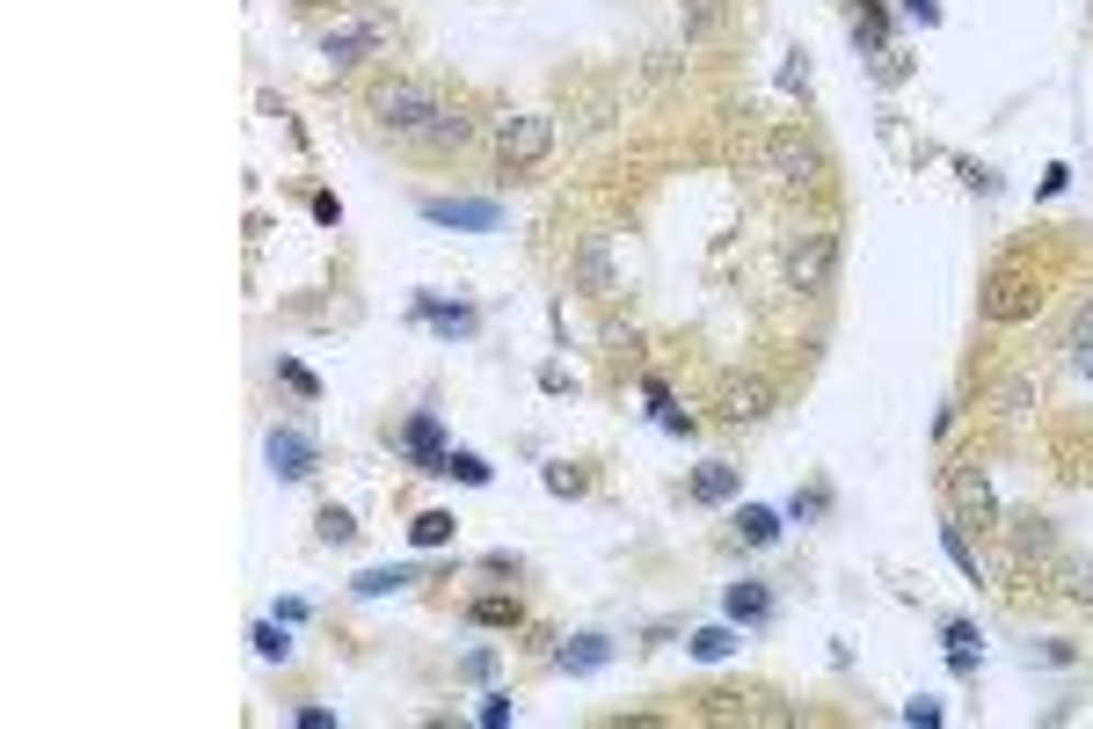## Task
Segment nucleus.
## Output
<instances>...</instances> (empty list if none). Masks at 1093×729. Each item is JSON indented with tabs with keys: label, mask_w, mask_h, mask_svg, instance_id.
<instances>
[{
	"label": "nucleus",
	"mask_w": 1093,
	"mask_h": 729,
	"mask_svg": "<svg viewBox=\"0 0 1093 729\" xmlns=\"http://www.w3.org/2000/svg\"><path fill=\"white\" fill-rule=\"evenodd\" d=\"M372 124H380L386 139H402V146H466V132H474L446 88L438 81H408V74L402 81H386V88H372Z\"/></svg>",
	"instance_id": "obj_1"
},
{
	"label": "nucleus",
	"mask_w": 1093,
	"mask_h": 729,
	"mask_svg": "<svg viewBox=\"0 0 1093 729\" xmlns=\"http://www.w3.org/2000/svg\"><path fill=\"white\" fill-rule=\"evenodd\" d=\"M977 314H984V322H999V328L1035 322V314H1043V278H1035V270H1021V263H999L992 278H984V292H977Z\"/></svg>",
	"instance_id": "obj_2"
},
{
	"label": "nucleus",
	"mask_w": 1093,
	"mask_h": 729,
	"mask_svg": "<svg viewBox=\"0 0 1093 729\" xmlns=\"http://www.w3.org/2000/svg\"><path fill=\"white\" fill-rule=\"evenodd\" d=\"M386 44H394V15H386V8H358V15H343L322 37V59L328 66H364V59H380Z\"/></svg>",
	"instance_id": "obj_3"
},
{
	"label": "nucleus",
	"mask_w": 1093,
	"mask_h": 729,
	"mask_svg": "<svg viewBox=\"0 0 1093 729\" xmlns=\"http://www.w3.org/2000/svg\"><path fill=\"white\" fill-rule=\"evenodd\" d=\"M546 154H554V117H546V110H518V117L496 124V168H504V176H526Z\"/></svg>",
	"instance_id": "obj_4"
},
{
	"label": "nucleus",
	"mask_w": 1093,
	"mask_h": 729,
	"mask_svg": "<svg viewBox=\"0 0 1093 729\" xmlns=\"http://www.w3.org/2000/svg\"><path fill=\"white\" fill-rule=\"evenodd\" d=\"M788 292H802V300H816V292H831V278H838V234L831 226H816V234H795L788 242Z\"/></svg>",
	"instance_id": "obj_5"
},
{
	"label": "nucleus",
	"mask_w": 1093,
	"mask_h": 729,
	"mask_svg": "<svg viewBox=\"0 0 1093 729\" xmlns=\"http://www.w3.org/2000/svg\"><path fill=\"white\" fill-rule=\"evenodd\" d=\"M766 176H773V190L802 198V190L824 182V154H816V139H802V132H773L766 139Z\"/></svg>",
	"instance_id": "obj_6"
},
{
	"label": "nucleus",
	"mask_w": 1093,
	"mask_h": 729,
	"mask_svg": "<svg viewBox=\"0 0 1093 729\" xmlns=\"http://www.w3.org/2000/svg\"><path fill=\"white\" fill-rule=\"evenodd\" d=\"M948 496H955V518H962V526H999V496H992V474H984V467H955Z\"/></svg>",
	"instance_id": "obj_7"
},
{
	"label": "nucleus",
	"mask_w": 1093,
	"mask_h": 729,
	"mask_svg": "<svg viewBox=\"0 0 1093 729\" xmlns=\"http://www.w3.org/2000/svg\"><path fill=\"white\" fill-rule=\"evenodd\" d=\"M424 220L430 226H460V234H496L504 212H496V198H430Z\"/></svg>",
	"instance_id": "obj_8"
},
{
	"label": "nucleus",
	"mask_w": 1093,
	"mask_h": 729,
	"mask_svg": "<svg viewBox=\"0 0 1093 729\" xmlns=\"http://www.w3.org/2000/svg\"><path fill=\"white\" fill-rule=\"evenodd\" d=\"M576 284L590 300H612L620 292V270H612V234H584L576 242Z\"/></svg>",
	"instance_id": "obj_9"
},
{
	"label": "nucleus",
	"mask_w": 1093,
	"mask_h": 729,
	"mask_svg": "<svg viewBox=\"0 0 1093 729\" xmlns=\"http://www.w3.org/2000/svg\"><path fill=\"white\" fill-rule=\"evenodd\" d=\"M314 460H322V452H314L306 430H270V474H278V482H306Z\"/></svg>",
	"instance_id": "obj_10"
},
{
	"label": "nucleus",
	"mask_w": 1093,
	"mask_h": 729,
	"mask_svg": "<svg viewBox=\"0 0 1093 729\" xmlns=\"http://www.w3.org/2000/svg\"><path fill=\"white\" fill-rule=\"evenodd\" d=\"M402 452L408 460H424V474H446V430H438V416H416V424L402 430Z\"/></svg>",
	"instance_id": "obj_11"
},
{
	"label": "nucleus",
	"mask_w": 1093,
	"mask_h": 729,
	"mask_svg": "<svg viewBox=\"0 0 1093 729\" xmlns=\"http://www.w3.org/2000/svg\"><path fill=\"white\" fill-rule=\"evenodd\" d=\"M736 489H744V474H736V467H729V460H708V467H692V504H729Z\"/></svg>",
	"instance_id": "obj_12"
},
{
	"label": "nucleus",
	"mask_w": 1093,
	"mask_h": 729,
	"mask_svg": "<svg viewBox=\"0 0 1093 729\" xmlns=\"http://www.w3.org/2000/svg\"><path fill=\"white\" fill-rule=\"evenodd\" d=\"M766 408H773V386H766V380H744V386H729V394H722V416H729V424H758Z\"/></svg>",
	"instance_id": "obj_13"
},
{
	"label": "nucleus",
	"mask_w": 1093,
	"mask_h": 729,
	"mask_svg": "<svg viewBox=\"0 0 1093 729\" xmlns=\"http://www.w3.org/2000/svg\"><path fill=\"white\" fill-rule=\"evenodd\" d=\"M1013 554H1021V562H1050L1057 554V526L1050 518H1013Z\"/></svg>",
	"instance_id": "obj_14"
},
{
	"label": "nucleus",
	"mask_w": 1093,
	"mask_h": 729,
	"mask_svg": "<svg viewBox=\"0 0 1093 729\" xmlns=\"http://www.w3.org/2000/svg\"><path fill=\"white\" fill-rule=\"evenodd\" d=\"M554 664H562V671H606L612 664V642H606V635H576V642H562Z\"/></svg>",
	"instance_id": "obj_15"
},
{
	"label": "nucleus",
	"mask_w": 1093,
	"mask_h": 729,
	"mask_svg": "<svg viewBox=\"0 0 1093 729\" xmlns=\"http://www.w3.org/2000/svg\"><path fill=\"white\" fill-rule=\"evenodd\" d=\"M736 540H751V547H773V540H780V511H766V504H744V511H736Z\"/></svg>",
	"instance_id": "obj_16"
},
{
	"label": "nucleus",
	"mask_w": 1093,
	"mask_h": 729,
	"mask_svg": "<svg viewBox=\"0 0 1093 729\" xmlns=\"http://www.w3.org/2000/svg\"><path fill=\"white\" fill-rule=\"evenodd\" d=\"M766 613H773V598H766V584H758V576L729 584V620H766Z\"/></svg>",
	"instance_id": "obj_17"
},
{
	"label": "nucleus",
	"mask_w": 1093,
	"mask_h": 729,
	"mask_svg": "<svg viewBox=\"0 0 1093 729\" xmlns=\"http://www.w3.org/2000/svg\"><path fill=\"white\" fill-rule=\"evenodd\" d=\"M416 314H424L438 336H466L474 328V306H438V300H416Z\"/></svg>",
	"instance_id": "obj_18"
},
{
	"label": "nucleus",
	"mask_w": 1093,
	"mask_h": 729,
	"mask_svg": "<svg viewBox=\"0 0 1093 729\" xmlns=\"http://www.w3.org/2000/svg\"><path fill=\"white\" fill-rule=\"evenodd\" d=\"M940 547H948V562L962 569V576H970V584H984V562H977V547L962 540V518H955V526H940Z\"/></svg>",
	"instance_id": "obj_19"
},
{
	"label": "nucleus",
	"mask_w": 1093,
	"mask_h": 729,
	"mask_svg": "<svg viewBox=\"0 0 1093 729\" xmlns=\"http://www.w3.org/2000/svg\"><path fill=\"white\" fill-rule=\"evenodd\" d=\"M452 532H460V518H452V511H424V518L408 526V540H416V547H446Z\"/></svg>",
	"instance_id": "obj_20"
},
{
	"label": "nucleus",
	"mask_w": 1093,
	"mask_h": 729,
	"mask_svg": "<svg viewBox=\"0 0 1093 729\" xmlns=\"http://www.w3.org/2000/svg\"><path fill=\"white\" fill-rule=\"evenodd\" d=\"M284 628H292V620H263V628L248 635V642H256V657H263V664H284V657H292V635H284Z\"/></svg>",
	"instance_id": "obj_21"
},
{
	"label": "nucleus",
	"mask_w": 1093,
	"mask_h": 729,
	"mask_svg": "<svg viewBox=\"0 0 1093 729\" xmlns=\"http://www.w3.org/2000/svg\"><path fill=\"white\" fill-rule=\"evenodd\" d=\"M1064 350H1072V358H1093V292H1086V300H1079L1072 328H1064Z\"/></svg>",
	"instance_id": "obj_22"
},
{
	"label": "nucleus",
	"mask_w": 1093,
	"mask_h": 729,
	"mask_svg": "<svg viewBox=\"0 0 1093 729\" xmlns=\"http://www.w3.org/2000/svg\"><path fill=\"white\" fill-rule=\"evenodd\" d=\"M692 657H700V664H722V657H736V635L729 628H700L692 635Z\"/></svg>",
	"instance_id": "obj_23"
},
{
	"label": "nucleus",
	"mask_w": 1093,
	"mask_h": 729,
	"mask_svg": "<svg viewBox=\"0 0 1093 729\" xmlns=\"http://www.w3.org/2000/svg\"><path fill=\"white\" fill-rule=\"evenodd\" d=\"M402 584H416V569H364L358 576L364 598H386V591H402Z\"/></svg>",
	"instance_id": "obj_24"
},
{
	"label": "nucleus",
	"mask_w": 1093,
	"mask_h": 729,
	"mask_svg": "<svg viewBox=\"0 0 1093 729\" xmlns=\"http://www.w3.org/2000/svg\"><path fill=\"white\" fill-rule=\"evenodd\" d=\"M948 664L955 671H977V628H970V620H955V628H948Z\"/></svg>",
	"instance_id": "obj_25"
},
{
	"label": "nucleus",
	"mask_w": 1093,
	"mask_h": 729,
	"mask_svg": "<svg viewBox=\"0 0 1093 729\" xmlns=\"http://www.w3.org/2000/svg\"><path fill=\"white\" fill-rule=\"evenodd\" d=\"M722 15H729V0H686V37H708Z\"/></svg>",
	"instance_id": "obj_26"
},
{
	"label": "nucleus",
	"mask_w": 1093,
	"mask_h": 729,
	"mask_svg": "<svg viewBox=\"0 0 1093 729\" xmlns=\"http://www.w3.org/2000/svg\"><path fill=\"white\" fill-rule=\"evenodd\" d=\"M474 620L482 628H518V598H474Z\"/></svg>",
	"instance_id": "obj_27"
},
{
	"label": "nucleus",
	"mask_w": 1093,
	"mask_h": 729,
	"mask_svg": "<svg viewBox=\"0 0 1093 729\" xmlns=\"http://www.w3.org/2000/svg\"><path fill=\"white\" fill-rule=\"evenodd\" d=\"M446 474H452V482H466V489H482V482H488V467L474 460V452H446Z\"/></svg>",
	"instance_id": "obj_28"
},
{
	"label": "nucleus",
	"mask_w": 1093,
	"mask_h": 729,
	"mask_svg": "<svg viewBox=\"0 0 1093 729\" xmlns=\"http://www.w3.org/2000/svg\"><path fill=\"white\" fill-rule=\"evenodd\" d=\"M853 37L868 44V52H882V37H890V22H882V8H868V15L853 22Z\"/></svg>",
	"instance_id": "obj_29"
},
{
	"label": "nucleus",
	"mask_w": 1093,
	"mask_h": 729,
	"mask_svg": "<svg viewBox=\"0 0 1093 729\" xmlns=\"http://www.w3.org/2000/svg\"><path fill=\"white\" fill-rule=\"evenodd\" d=\"M1028 402H1035V380H1006L999 386V408H1006V416H1021Z\"/></svg>",
	"instance_id": "obj_30"
},
{
	"label": "nucleus",
	"mask_w": 1093,
	"mask_h": 729,
	"mask_svg": "<svg viewBox=\"0 0 1093 729\" xmlns=\"http://www.w3.org/2000/svg\"><path fill=\"white\" fill-rule=\"evenodd\" d=\"M350 532H358V526H350V511H336V504H328V511H322V540H328V547H343Z\"/></svg>",
	"instance_id": "obj_31"
},
{
	"label": "nucleus",
	"mask_w": 1093,
	"mask_h": 729,
	"mask_svg": "<svg viewBox=\"0 0 1093 729\" xmlns=\"http://www.w3.org/2000/svg\"><path fill=\"white\" fill-rule=\"evenodd\" d=\"M904 722H919V729H933V722H940V700H904Z\"/></svg>",
	"instance_id": "obj_32"
},
{
	"label": "nucleus",
	"mask_w": 1093,
	"mask_h": 729,
	"mask_svg": "<svg viewBox=\"0 0 1093 729\" xmlns=\"http://www.w3.org/2000/svg\"><path fill=\"white\" fill-rule=\"evenodd\" d=\"M278 380L292 386V394H322V386H314V372H300V365H278Z\"/></svg>",
	"instance_id": "obj_33"
},
{
	"label": "nucleus",
	"mask_w": 1093,
	"mask_h": 729,
	"mask_svg": "<svg viewBox=\"0 0 1093 729\" xmlns=\"http://www.w3.org/2000/svg\"><path fill=\"white\" fill-rule=\"evenodd\" d=\"M482 722H488V729L510 722V700H504V693H488V700H482Z\"/></svg>",
	"instance_id": "obj_34"
},
{
	"label": "nucleus",
	"mask_w": 1093,
	"mask_h": 729,
	"mask_svg": "<svg viewBox=\"0 0 1093 729\" xmlns=\"http://www.w3.org/2000/svg\"><path fill=\"white\" fill-rule=\"evenodd\" d=\"M1072 598H1086V606H1093V562L1072 569Z\"/></svg>",
	"instance_id": "obj_35"
},
{
	"label": "nucleus",
	"mask_w": 1093,
	"mask_h": 729,
	"mask_svg": "<svg viewBox=\"0 0 1093 729\" xmlns=\"http://www.w3.org/2000/svg\"><path fill=\"white\" fill-rule=\"evenodd\" d=\"M904 15H919V22H933V15H940V8H933V0H904Z\"/></svg>",
	"instance_id": "obj_36"
},
{
	"label": "nucleus",
	"mask_w": 1093,
	"mask_h": 729,
	"mask_svg": "<svg viewBox=\"0 0 1093 729\" xmlns=\"http://www.w3.org/2000/svg\"><path fill=\"white\" fill-rule=\"evenodd\" d=\"M1072 365H1079V372H1086V380H1093V358H1072Z\"/></svg>",
	"instance_id": "obj_37"
}]
</instances>
